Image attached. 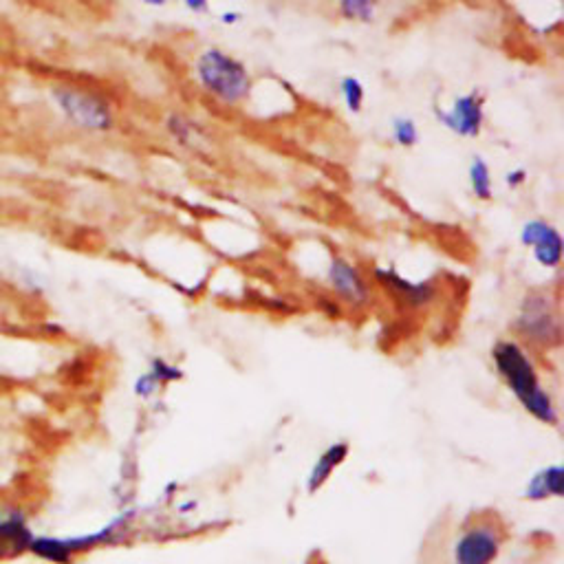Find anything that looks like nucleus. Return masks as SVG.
I'll use <instances>...</instances> for the list:
<instances>
[{"mask_svg":"<svg viewBox=\"0 0 564 564\" xmlns=\"http://www.w3.org/2000/svg\"><path fill=\"white\" fill-rule=\"evenodd\" d=\"M34 531L29 527L27 514L20 509H12L0 516V549L5 558H18L29 553L31 542H34Z\"/></svg>","mask_w":564,"mask_h":564,"instance_id":"nucleus-8","label":"nucleus"},{"mask_svg":"<svg viewBox=\"0 0 564 564\" xmlns=\"http://www.w3.org/2000/svg\"><path fill=\"white\" fill-rule=\"evenodd\" d=\"M437 119L459 137H479L483 130V100L481 95L468 93L454 100L450 108H437Z\"/></svg>","mask_w":564,"mask_h":564,"instance_id":"nucleus-6","label":"nucleus"},{"mask_svg":"<svg viewBox=\"0 0 564 564\" xmlns=\"http://www.w3.org/2000/svg\"><path fill=\"white\" fill-rule=\"evenodd\" d=\"M525 181H527V172H525L523 168H518V170H514V172H509V175L505 177V183H507V186L512 188V190H516V188L523 186Z\"/></svg>","mask_w":564,"mask_h":564,"instance_id":"nucleus-20","label":"nucleus"},{"mask_svg":"<svg viewBox=\"0 0 564 564\" xmlns=\"http://www.w3.org/2000/svg\"><path fill=\"white\" fill-rule=\"evenodd\" d=\"M393 137L399 146H415L419 141V128L410 117H395L393 119Z\"/></svg>","mask_w":564,"mask_h":564,"instance_id":"nucleus-15","label":"nucleus"},{"mask_svg":"<svg viewBox=\"0 0 564 564\" xmlns=\"http://www.w3.org/2000/svg\"><path fill=\"white\" fill-rule=\"evenodd\" d=\"M340 12L346 18H357V20H371L375 16V5L364 3V0H346L340 5Z\"/></svg>","mask_w":564,"mask_h":564,"instance_id":"nucleus-16","label":"nucleus"},{"mask_svg":"<svg viewBox=\"0 0 564 564\" xmlns=\"http://www.w3.org/2000/svg\"><path fill=\"white\" fill-rule=\"evenodd\" d=\"M503 529L492 520L465 525L452 545V564H494L503 551Z\"/></svg>","mask_w":564,"mask_h":564,"instance_id":"nucleus-4","label":"nucleus"},{"mask_svg":"<svg viewBox=\"0 0 564 564\" xmlns=\"http://www.w3.org/2000/svg\"><path fill=\"white\" fill-rule=\"evenodd\" d=\"M375 276L379 278V282H382L384 287L393 289V294L404 300L410 307L426 305V302H430L432 296H435V287H432L430 282H410V280L397 276L395 271H388V269H377Z\"/></svg>","mask_w":564,"mask_h":564,"instance_id":"nucleus-10","label":"nucleus"},{"mask_svg":"<svg viewBox=\"0 0 564 564\" xmlns=\"http://www.w3.org/2000/svg\"><path fill=\"white\" fill-rule=\"evenodd\" d=\"M150 375H153L159 384H168V382H175V379H179L181 371L175 366L166 364L164 360H155L153 368H150Z\"/></svg>","mask_w":564,"mask_h":564,"instance_id":"nucleus-17","label":"nucleus"},{"mask_svg":"<svg viewBox=\"0 0 564 564\" xmlns=\"http://www.w3.org/2000/svg\"><path fill=\"white\" fill-rule=\"evenodd\" d=\"M329 282L346 302L362 305V302L368 298V285L364 276L360 274V269L353 267L351 263H346L344 258H335L329 265Z\"/></svg>","mask_w":564,"mask_h":564,"instance_id":"nucleus-9","label":"nucleus"},{"mask_svg":"<svg viewBox=\"0 0 564 564\" xmlns=\"http://www.w3.org/2000/svg\"><path fill=\"white\" fill-rule=\"evenodd\" d=\"M161 384L157 382V379L150 375V371L148 373H144L141 375L137 382H135V395L137 397H141V399H148L150 395H155L157 393V388H159Z\"/></svg>","mask_w":564,"mask_h":564,"instance_id":"nucleus-19","label":"nucleus"},{"mask_svg":"<svg viewBox=\"0 0 564 564\" xmlns=\"http://www.w3.org/2000/svg\"><path fill=\"white\" fill-rule=\"evenodd\" d=\"M234 20H238V14H225L223 16V23H234Z\"/></svg>","mask_w":564,"mask_h":564,"instance_id":"nucleus-22","label":"nucleus"},{"mask_svg":"<svg viewBox=\"0 0 564 564\" xmlns=\"http://www.w3.org/2000/svg\"><path fill=\"white\" fill-rule=\"evenodd\" d=\"M516 329L523 338L553 346L560 342V320L556 307H553L551 296L542 294V291H534L523 300V307L516 318Z\"/></svg>","mask_w":564,"mask_h":564,"instance_id":"nucleus-5","label":"nucleus"},{"mask_svg":"<svg viewBox=\"0 0 564 564\" xmlns=\"http://www.w3.org/2000/svg\"><path fill=\"white\" fill-rule=\"evenodd\" d=\"M49 95L62 117L73 126L91 130V133H104V130L113 128L115 119L111 106L97 93L80 89V86L58 84Z\"/></svg>","mask_w":564,"mask_h":564,"instance_id":"nucleus-3","label":"nucleus"},{"mask_svg":"<svg viewBox=\"0 0 564 564\" xmlns=\"http://www.w3.org/2000/svg\"><path fill=\"white\" fill-rule=\"evenodd\" d=\"M188 9H192V12H208V5H205V3H188Z\"/></svg>","mask_w":564,"mask_h":564,"instance_id":"nucleus-21","label":"nucleus"},{"mask_svg":"<svg viewBox=\"0 0 564 564\" xmlns=\"http://www.w3.org/2000/svg\"><path fill=\"white\" fill-rule=\"evenodd\" d=\"M562 479L564 470L560 465H549L531 476L525 487V498L529 501H547V498H560L562 496Z\"/></svg>","mask_w":564,"mask_h":564,"instance_id":"nucleus-11","label":"nucleus"},{"mask_svg":"<svg viewBox=\"0 0 564 564\" xmlns=\"http://www.w3.org/2000/svg\"><path fill=\"white\" fill-rule=\"evenodd\" d=\"M470 186L476 199L481 201H490L492 199V175H490V166L485 164L483 157H474L470 164Z\"/></svg>","mask_w":564,"mask_h":564,"instance_id":"nucleus-13","label":"nucleus"},{"mask_svg":"<svg viewBox=\"0 0 564 564\" xmlns=\"http://www.w3.org/2000/svg\"><path fill=\"white\" fill-rule=\"evenodd\" d=\"M340 93L344 97V104L349 111L360 113L362 104H364V84L353 78V75H346V78L340 82Z\"/></svg>","mask_w":564,"mask_h":564,"instance_id":"nucleus-14","label":"nucleus"},{"mask_svg":"<svg viewBox=\"0 0 564 564\" xmlns=\"http://www.w3.org/2000/svg\"><path fill=\"white\" fill-rule=\"evenodd\" d=\"M3 560H7V558H5V553H3V549H0V562H3Z\"/></svg>","mask_w":564,"mask_h":564,"instance_id":"nucleus-23","label":"nucleus"},{"mask_svg":"<svg viewBox=\"0 0 564 564\" xmlns=\"http://www.w3.org/2000/svg\"><path fill=\"white\" fill-rule=\"evenodd\" d=\"M168 128H170V133L175 135L177 141H181V144H188L190 135H192V124L190 122H186V119L179 117V115H172Z\"/></svg>","mask_w":564,"mask_h":564,"instance_id":"nucleus-18","label":"nucleus"},{"mask_svg":"<svg viewBox=\"0 0 564 564\" xmlns=\"http://www.w3.org/2000/svg\"><path fill=\"white\" fill-rule=\"evenodd\" d=\"M496 371L505 379L509 390L523 404V408L538 421L556 426L558 410L551 395L540 384L534 362L529 360L525 349L516 342H498L492 351Z\"/></svg>","mask_w":564,"mask_h":564,"instance_id":"nucleus-1","label":"nucleus"},{"mask_svg":"<svg viewBox=\"0 0 564 564\" xmlns=\"http://www.w3.org/2000/svg\"><path fill=\"white\" fill-rule=\"evenodd\" d=\"M197 78L205 91L225 104L243 102L249 93V75L243 62L227 56L221 49L203 51L197 60Z\"/></svg>","mask_w":564,"mask_h":564,"instance_id":"nucleus-2","label":"nucleus"},{"mask_svg":"<svg viewBox=\"0 0 564 564\" xmlns=\"http://www.w3.org/2000/svg\"><path fill=\"white\" fill-rule=\"evenodd\" d=\"M346 457H349V446H346V443H335V446H331L327 452H324L309 474V481H307L309 492H318L320 487L331 479L333 470L344 463Z\"/></svg>","mask_w":564,"mask_h":564,"instance_id":"nucleus-12","label":"nucleus"},{"mask_svg":"<svg viewBox=\"0 0 564 564\" xmlns=\"http://www.w3.org/2000/svg\"><path fill=\"white\" fill-rule=\"evenodd\" d=\"M520 243L531 247L534 258L542 267L556 269L562 263V236L560 232L547 221H527L520 230Z\"/></svg>","mask_w":564,"mask_h":564,"instance_id":"nucleus-7","label":"nucleus"}]
</instances>
